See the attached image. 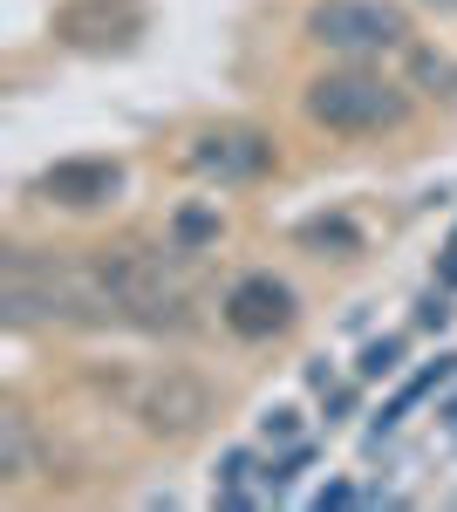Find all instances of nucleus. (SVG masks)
Masks as SVG:
<instances>
[{
	"mask_svg": "<svg viewBox=\"0 0 457 512\" xmlns=\"http://www.w3.org/2000/svg\"><path fill=\"white\" fill-rule=\"evenodd\" d=\"M0 321L7 328H35V321L103 328V321H123V315H116L103 267H69V260H41L28 246H14L7 267H0Z\"/></svg>",
	"mask_w": 457,
	"mask_h": 512,
	"instance_id": "obj_1",
	"label": "nucleus"
},
{
	"mask_svg": "<svg viewBox=\"0 0 457 512\" xmlns=\"http://www.w3.org/2000/svg\"><path fill=\"white\" fill-rule=\"evenodd\" d=\"M103 280H110L116 294V315L130 321V328H151V335H185L191 321H198V301H191V280L151 253V246H110L103 260Z\"/></svg>",
	"mask_w": 457,
	"mask_h": 512,
	"instance_id": "obj_2",
	"label": "nucleus"
},
{
	"mask_svg": "<svg viewBox=\"0 0 457 512\" xmlns=\"http://www.w3.org/2000/svg\"><path fill=\"white\" fill-rule=\"evenodd\" d=\"M307 117L321 130H342V137H382L410 117V89L389 82L369 62H348V69H328V76L307 82Z\"/></svg>",
	"mask_w": 457,
	"mask_h": 512,
	"instance_id": "obj_3",
	"label": "nucleus"
},
{
	"mask_svg": "<svg viewBox=\"0 0 457 512\" xmlns=\"http://www.w3.org/2000/svg\"><path fill=\"white\" fill-rule=\"evenodd\" d=\"M307 41H321L342 62H382L410 48V14L396 0H321L307 14Z\"/></svg>",
	"mask_w": 457,
	"mask_h": 512,
	"instance_id": "obj_4",
	"label": "nucleus"
},
{
	"mask_svg": "<svg viewBox=\"0 0 457 512\" xmlns=\"http://www.w3.org/2000/svg\"><path fill=\"white\" fill-rule=\"evenodd\" d=\"M151 28L144 0H62L55 7V41L76 55H130Z\"/></svg>",
	"mask_w": 457,
	"mask_h": 512,
	"instance_id": "obj_5",
	"label": "nucleus"
},
{
	"mask_svg": "<svg viewBox=\"0 0 457 512\" xmlns=\"http://www.w3.org/2000/svg\"><path fill=\"white\" fill-rule=\"evenodd\" d=\"M185 164L205 185H260L273 171V137L253 123H212L185 144Z\"/></svg>",
	"mask_w": 457,
	"mask_h": 512,
	"instance_id": "obj_6",
	"label": "nucleus"
},
{
	"mask_svg": "<svg viewBox=\"0 0 457 512\" xmlns=\"http://www.w3.org/2000/svg\"><path fill=\"white\" fill-rule=\"evenodd\" d=\"M205 417H212V383L191 369H157L137 390V424L151 437H191L205 431Z\"/></svg>",
	"mask_w": 457,
	"mask_h": 512,
	"instance_id": "obj_7",
	"label": "nucleus"
},
{
	"mask_svg": "<svg viewBox=\"0 0 457 512\" xmlns=\"http://www.w3.org/2000/svg\"><path fill=\"white\" fill-rule=\"evenodd\" d=\"M219 315H226V328L239 342H273V335L294 328V287L273 280V274H246V280H232Z\"/></svg>",
	"mask_w": 457,
	"mask_h": 512,
	"instance_id": "obj_8",
	"label": "nucleus"
},
{
	"mask_svg": "<svg viewBox=\"0 0 457 512\" xmlns=\"http://www.w3.org/2000/svg\"><path fill=\"white\" fill-rule=\"evenodd\" d=\"M123 192V164L116 158H62L35 171V198L41 205H62V212H96Z\"/></svg>",
	"mask_w": 457,
	"mask_h": 512,
	"instance_id": "obj_9",
	"label": "nucleus"
},
{
	"mask_svg": "<svg viewBox=\"0 0 457 512\" xmlns=\"http://www.w3.org/2000/svg\"><path fill=\"white\" fill-rule=\"evenodd\" d=\"M41 472V444H35V424L21 403H0V478L21 485V478Z\"/></svg>",
	"mask_w": 457,
	"mask_h": 512,
	"instance_id": "obj_10",
	"label": "nucleus"
},
{
	"mask_svg": "<svg viewBox=\"0 0 457 512\" xmlns=\"http://www.w3.org/2000/svg\"><path fill=\"white\" fill-rule=\"evenodd\" d=\"M219 233H226L219 205H185V212L171 219V246H178V253H205V246H219Z\"/></svg>",
	"mask_w": 457,
	"mask_h": 512,
	"instance_id": "obj_11",
	"label": "nucleus"
},
{
	"mask_svg": "<svg viewBox=\"0 0 457 512\" xmlns=\"http://www.w3.org/2000/svg\"><path fill=\"white\" fill-rule=\"evenodd\" d=\"M451 369H457V355H437V362H430L423 376H410V383L396 390V403H389V410H382V417H376V437H382V431H396V417H403V410H410L417 396H430V390H437V383H444Z\"/></svg>",
	"mask_w": 457,
	"mask_h": 512,
	"instance_id": "obj_12",
	"label": "nucleus"
},
{
	"mask_svg": "<svg viewBox=\"0 0 457 512\" xmlns=\"http://www.w3.org/2000/svg\"><path fill=\"white\" fill-rule=\"evenodd\" d=\"M355 369H362V376H369V383H376V376H389V369H396V342H369V349H362V362H355Z\"/></svg>",
	"mask_w": 457,
	"mask_h": 512,
	"instance_id": "obj_13",
	"label": "nucleus"
},
{
	"mask_svg": "<svg viewBox=\"0 0 457 512\" xmlns=\"http://www.w3.org/2000/svg\"><path fill=\"white\" fill-rule=\"evenodd\" d=\"M260 437H267V444H294V437H301L294 410H267V417H260Z\"/></svg>",
	"mask_w": 457,
	"mask_h": 512,
	"instance_id": "obj_14",
	"label": "nucleus"
},
{
	"mask_svg": "<svg viewBox=\"0 0 457 512\" xmlns=\"http://www.w3.org/2000/svg\"><path fill=\"white\" fill-rule=\"evenodd\" d=\"M301 239H307V246H328V239H335V246H355V233H348L342 219H314Z\"/></svg>",
	"mask_w": 457,
	"mask_h": 512,
	"instance_id": "obj_15",
	"label": "nucleus"
},
{
	"mask_svg": "<svg viewBox=\"0 0 457 512\" xmlns=\"http://www.w3.org/2000/svg\"><path fill=\"white\" fill-rule=\"evenodd\" d=\"M417 321H423V328H444V321H451V308H444V301H423Z\"/></svg>",
	"mask_w": 457,
	"mask_h": 512,
	"instance_id": "obj_16",
	"label": "nucleus"
},
{
	"mask_svg": "<svg viewBox=\"0 0 457 512\" xmlns=\"http://www.w3.org/2000/svg\"><path fill=\"white\" fill-rule=\"evenodd\" d=\"M444 287H457V260H444Z\"/></svg>",
	"mask_w": 457,
	"mask_h": 512,
	"instance_id": "obj_17",
	"label": "nucleus"
}]
</instances>
